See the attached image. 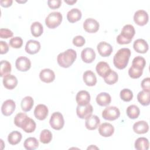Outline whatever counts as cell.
Here are the masks:
<instances>
[{"label":"cell","instance_id":"1","mask_svg":"<svg viewBox=\"0 0 150 150\" xmlns=\"http://www.w3.org/2000/svg\"><path fill=\"white\" fill-rule=\"evenodd\" d=\"M14 124L16 127L21 128L26 133L33 132L36 127L35 121L29 118L25 112H19L15 115Z\"/></svg>","mask_w":150,"mask_h":150},{"label":"cell","instance_id":"2","mask_svg":"<svg viewBox=\"0 0 150 150\" xmlns=\"http://www.w3.org/2000/svg\"><path fill=\"white\" fill-rule=\"evenodd\" d=\"M130 56L131 50L129 49L124 47L119 49L114 56V65L120 70L125 69L128 63Z\"/></svg>","mask_w":150,"mask_h":150},{"label":"cell","instance_id":"3","mask_svg":"<svg viewBox=\"0 0 150 150\" xmlns=\"http://www.w3.org/2000/svg\"><path fill=\"white\" fill-rule=\"evenodd\" d=\"M76 57V52L72 49H69L57 55V62L60 67L68 68L73 64Z\"/></svg>","mask_w":150,"mask_h":150},{"label":"cell","instance_id":"4","mask_svg":"<svg viewBox=\"0 0 150 150\" xmlns=\"http://www.w3.org/2000/svg\"><path fill=\"white\" fill-rule=\"evenodd\" d=\"M135 33L134 27L130 24L125 25L123 26L121 33L116 38L117 42L120 45L129 44Z\"/></svg>","mask_w":150,"mask_h":150},{"label":"cell","instance_id":"5","mask_svg":"<svg viewBox=\"0 0 150 150\" xmlns=\"http://www.w3.org/2000/svg\"><path fill=\"white\" fill-rule=\"evenodd\" d=\"M63 16L59 12L50 13L45 19V24L49 29H54L59 26L62 22Z\"/></svg>","mask_w":150,"mask_h":150},{"label":"cell","instance_id":"6","mask_svg":"<svg viewBox=\"0 0 150 150\" xmlns=\"http://www.w3.org/2000/svg\"><path fill=\"white\" fill-rule=\"evenodd\" d=\"M49 124L51 127L55 130H60L62 129L64 124V120L61 112H53L50 117Z\"/></svg>","mask_w":150,"mask_h":150},{"label":"cell","instance_id":"7","mask_svg":"<svg viewBox=\"0 0 150 150\" xmlns=\"http://www.w3.org/2000/svg\"><path fill=\"white\" fill-rule=\"evenodd\" d=\"M120 116V110L115 106H110L105 108L102 112V117L108 121H114Z\"/></svg>","mask_w":150,"mask_h":150},{"label":"cell","instance_id":"8","mask_svg":"<svg viewBox=\"0 0 150 150\" xmlns=\"http://www.w3.org/2000/svg\"><path fill=\"white\" fill-rule=\"evenodd\" d=\"M93 111V106L90 104L84 105H77L76 108V114L81 119H86L91 115Z\"/></svg>","mask_w":150,"mask_h":150},{"label":"cell","instance_id":"9","mask_svg":"<svg viewBox=\"0 0 150 150\" xmlns=\"http://www.w3.org/2000/svg\"><path fill=\"white\" fill-rule=\"evenodd\" d=\"M99 28V23L93 18H87L83 23V28L88 33H96L98 30Z\"/></svg>","mask_w":150,"mask_h":150},{"label":"cell","instance_id":"10","mask_svg":"<svg viewBox=\"0 0 150 150\" xmlns=\"http://www.w3.org/2000/svg\"><path fill=\"white\" fill-rule=\"evenodd\" d=\"M16 68L20 71H27L31 67V62L29 59L25 56H20L15 62Z\"/></svg>","mask_w":150,"mask_h":150},{"label":"cell","instance_id":"11","mask_svg":"<svg viewBox=\"0 0 150 150\" xmlns=\"http://www.w3.org/2000/svg\"><path fill=\"white\" fill-rule=\"evenodd\" d=\"M149 19L148 13L142 9L136 11L134 15V22L139 26H144L146 25Z\"/></svg>","mask_w":150,"mask_h":150},{"label":"cell","instance_id":"12","mask_svg":"<svg viewBox=\"0 0 150 150\" xmlns=\"http://www.w3.org/2000/svg\"><path fill=\"white\" fill-rule=\"evenodd\" d=\"M16 108V104L13 100L9 99L5 101L1 106V112L5 116L11 115Z\"/></svg>","mask_w":150,"mask_h":150},{"label":"cell","instance_id":"13","mask_svg":"<svg viewBox=\"0 0 150 150\" xmlns=\"http://www.w3.org/2000/svg\"><path fill=\"white\" fill-rule=\"evenodd\" d=\"M49 110L45 104H40L36 106L34 110V115L36 119L42 121L46 118L48 115Z\"/></svg>","mask_w":150,"mask_h":150},{"label":"cell","instance_id":"14","mask_svg":"<svg viewBox=\"0 0 150 150\" xmlns=\"http://www.w3.org/2000/svg\"><path fill=\"white\" fill-rule=\"evenodd\" d=\"M98 53L102 57L109 56L112 52V47L106 42H101L97 46Z\"/></svg>","mask_w":150,"mask_h":150},{"label":"cell","instance_id":"15","mask_svg":"<svg viewBox=\"0 0 150 150\" xmlns=\"http://www.w3.org/2000/svg\"><path fill=\"white\" fill-rule=\"evenodd\" d=\"M39 78L41 81L46 83H50L55 79V74L50 69H44L40 71Z\"/></svg>","mask_w":150,"mask_h":150},{"label":"cell","instance_id":"16","mask_svg":"<svg viewBox=\"0 0 150 150\" xmlns=\"http://www.w3.org/2000/svg\"><path fill=\"white\" fill-rule=\"evenodd\" d=\"M96 53L94 50L90 47L84 49L81 53V57L82 60L86 63H92L96 59Z\"/></svg>","mask_w":150,"mask_h":150},{"label":"cell","instance_id":"17","mask_svg":"<svg viewBox=\"0 0 150 150\" xmlns=\"http://www.w3.org/2000/svg\"><path fill=\"white\" fill-rule=\"evenodd\" d=\"M114 132V127L112 124L108 122L102 123L98 127V132L104 137H111Z\"/></svg>","mask_w":150,"mask_h":150},{"label":"cell","instance_id":"18","mask_svg":"<svg viewBox=\"0 0 150 150\" xmlns=\"http://www.w3.org/2000/svg\"><path fill=\"white\" fill-rule=\"evenodd\" d=\"M25 51L30 54H35L39 52L40 49V44L39 42L35 40H28L25 46Z\"/></svg>","mask_w":150,"mask_h":150},{"label":"cell","instance_id":"19","mask_svg":"<svg viewBox=\"0 0 150 150\" xmlns=\"http://www.w3.org/2000/svg\"><path fill=\"white\" fill-rule=\"evenodd\" d=\"M133 47L135 51L139 53H145L149 49L148 43L143 39H138L135 40L133 43Z\"/></svg>","mask_w":150,"mask_h":150},{"label":"cell","instance_id":"20","mask_svg":"<svg viewBox=\"0 0 150 150\" xmlns=\"http://www.w3.org/2000/svg\"><path fill=\"white\" fill-rule=\"evenodd\" d=\"M76 100L79 105H87L90 101V95L88 91L81 90L77 93Z\"/></svg>","mask_w":150,"mask_h":150},{"label":"cell","instance_id":"21","mask_svg":"<svg viewBox=\"0 0 150 150\" xmlns=\"http://www.w3.org/2000/svg\"><path fill=\"white\" fill-rule=\"evenodd\" d=\"M3 84L4 86L8 89L12 90L15 88L18 84L17 78L12 74H8L3 77Z\"/></svg>","mask_w":150,"mask_h":150},{"label":"cell","instance_id":"22","mask_svg":"<svg viewBox=\"0 0 150 150\" xmlns=\"http://www.w3.org/2000/svg\"><path fill=\"white\" fill-rule=\"evenodd\" d=\"M100 123V120L97 115H91L86 119L85 126L88 130H94L97 128Z\"/></svg>","mask_w":150,"mask_h":150},{"label":"cell","instance_id":"23","mask_svg":"<svg viewBox=\"0 0 150 150\" xmlns=\"http://www.w3.org/2000/svg\"><path fill=\"white\" fill-rule=\"evenodd\" d=\"M134 131L138 134L146 133L149 130V125L145 121H138L133 125Z\"/></svg>","mask_w":150,"mask_h":150},{"label":"cell","instance_id":"24","mask_svg":"<svg viewBox=\"0 0 150 150\" xmlns=\"http://www.w3.org/2000/svg\"><path fill=\"white\" fill-rule=\"evenodd\" d=\"M83 79L84 83L88 86H94L97 83V77L91 70L86 71L83 74Z\"/></svg>","mask_w":150,"mask_h":150},{"label":"cell","instance_id":"25","mask_svg":"<svg viewBox=\"0 0 150 150\" xmlns=\"http://www.w3.org/2000/svg\"><path fill=\"white\" fill-rule=\"evenodd\" d=\"M96 102L100 106H107L111 103V97L110 95L105 92L99 93L96 97Z\"/></svg>","mask_w":150,"mask_h":150},{"label":"cell","instance_id":"26","mask_svg":"<svg viewBox=\"0 0 150 150\" xmlns=\"http://www.w3.org/2000/svg\"><path fill=\"white\" fill-rule=\"evenodd\" d=\"M81 12L78 8H73L67 13V19L70 23H74L81 19Z\"/></svg>","mask_w":150,"mask_h":150},{"label":"cell","instance_id":"27","mask_svg":"<svg viewBox=\"0 0 150 150\" xmlns=\"http://www.w3.org/2000/svg\"><path fill=\"white\" fill-rule=\"evenodd\" d=\"M96 70L100 77H104L110 71L111 68L107 62H100L97 64Z\"/></svg>","mask_w":150,"mask_h":150},{"label":"cell","instance_id":"28","mask_svg":"<svg viewBox=\"0 0 150 150\" xmlns=\"http://www.w3.org/2000/svg\"><path fill=\"white\" fill-rule=\"evenodd\" d=\"M149 141L145 137L137 138L134 143L135 148L137 150H147L149 148Z\"/></svg>","mask_w":150,"mask_h":150},{"label":"cell","instance_id":"29","mask_svg":"<svg viewBox=\"0 0 150 150\" xmlns=\"http://www.w3.org/2000/svg\"><path fill=\"white\" fill-rule=\"evenodd\" d=\"M34 104V101L32 97L26 96L21 101V106L22 110L24 112L29 111Z\"/></svg>","mask_w":150,"mask_h":150},{"label":"cell","instance_id":"30","mask_svg":"<svg viewBox=\"0 0 150 150\" xmlns=\"http://www.w3.org/2000/svg\"><path fill=\"white\" fill-rule=\"evenodd\" d=\"M150 92L145 91L144 90L139 91L137 94V100L138 102L144 106H147L150 103Z\"/></svg>","mask_w":150,"mask_h":150},{"label":"cell","instance_id":"31","mask_svg":"<svg viewBox=\"0 0 150 150\" xmlns=\"http://www.w3.org/2000/svg\"><path fill=\"white\" fill-rule=\"evenodd\" d=\"M22 138V134L20 132L18 131H13L8 135V141L11 145H15L21 142Z\"/></svg>","mask_w":150,"mask_h":150},{"label":"cell","instance_id":"32","mask_svg":"<svg viewBox=\"0 0 150 150\" xmlns=\"http://www.w3.org/2000/svg\"><path fill=\"white\" fill-rule=\"evenodd\" d=\"M23 146L27 150H34L38 148L39 141L36 138L29 137L25 140Z\"/></svg>","mask_w":150,"mask_h":150},{"label":"cell","instance_id":"33","mask_svg":"<svg viewBox=\"0 0 150 150\" xmlns=\"http://www.w3.org/2000/svg\"><path fill=\"white\" fill-rule=\"evenodd\" d=\"M30 30L32 35L34 37H39L41 36L43 32V25L39 22H34L30 26Z\"/></svg>","mask_w":150,"mask_h":150},{"label":"cell","instance_id":"34","mask_svg":"<svg viewBox=\"0 0 150 150\" xmlns=\"http://www.w3.org/2000/svg\"><path fill=\"white\" fill-rule=\"evenodd\" d=\"M103 79L107 84L112 85L117 82L118 79V75L117 72L111 69L110 71L103 77Z\"/></svg>","mask_w":150,"mask_h":150},{"label":"cell","instance_id":"35","mask_svg":"<svg viewBox=\"0 0 150 150\" xmlns=\"http://www.w3.org/2000/svg\"><path fill=\"white\" fill-rule=\"evenodd\" d=\"M127 116L131 119H135L138 117L140 114V110L138 106L132 104L128 106L126 110Z\"/></svg>","mask_w":150,"mask_h":150},{"label":"cell","instance_id":"36","mask_svg":"<svg viewBox=\"0 0 150 150\" xmlns=\"http://www.w3.org/2000/svg\"><path fill=\"white\" fill-rule=\"evenodd\" d=\"M12 67L11 63L7 60H2L1 62L0 76L4 77L5 76L10 74Z\"/></svg>","mask_w":150,"mask_h":150},{"label":"cell","instance_id":"37","mask_svg":"<svg viewBox=\"0 0 150 150\" xmlns=\"http://www.w3.org/2000/svg\"><path fill=\"white\" fill-rule=\"evenodd\" d=\"M40 141L45 144H49L52 139V134L49 129H45L40 134Z\"/></svg>","mask_w":150,"mask_h":150},{"label":"cell","instance_id":"38","mask_svg":"<svg viewBox=\"0 0 150 150\" xmlns=\"http://www.w3.org/2000/svg\"><path fill=\"white\" fill-rule=\"evenodd\" d=\"M146 65L145 59L140 56H136L134 58L132 62V66L137 67L138 69L143 70Z\"/></svg>","mask_w":150,"mask_h":150},{"label":"cell","instance_id":"39","mask_svg":"<svg viewBox=\"0 0 150 150\" xmlns=\"http://www.w3.org/2000/svg\"><path fill=\"white\" fill-rule=\"evenodd\" d=\"M120 96L121 100H122L124 101L128 102L132 100L133 98V93L128 88H124L121 90Z\"/></svg>","mask_w":150,"mask_h":150},{"label":"cell","instance_id":"40","mask_svg":"<svg viewBox=\"0 0 150 150\" xmlns=\"http://www.w3.org/2000/svg\"><path fill=\"white\" fill-rule=\"evenodd\" d=\"M143 73V70L131 66L128 70V75L132 79H138Z\"/></svg>","mask_w":150,"mask_h":150},{"label":"cell","instance_id":"41","mask_svg":"<svg viewBox=\"0 0 150 150\" xmlns=\"http://www.w3.org/2000/svg\"><path fill=\"white\" fill-rule=\"evenodd\" d=\"M23 45V40L21 37L16 36L12 38L9 40V45L12 48H21Z\"/></svg>","mask_w":150,"mask_h":150},{"label":"cell","instance_id":"42","mask_svg":"<svg viewBox=\"0 0 150 150\" xmlns=\"http://www.w3.org/2000/svg\"><path fill=\"white\" fill-rule=\"evenodd\" d=\"M86 43L85 39L80 35H78L75 36L73 39V44L77 47H81Z\"/></svg>","mask_w":150,"mask_h":150},{"label":"cell","instance_id":"43","mask_svg":"<svg viewBox=\"0 0 150 150\" xmlns=\"http://www.w3.org/2000/svg\"><path fill=\"white\" fill-rule=\"evenodd\" d=\"M13 36V32L10 29L1 28L0 29V37L2 39H8Z\"/></svg>","mask_w":150,"mask_h":150},{"label":"cell","instance_id":"44","mask_svg":"<svg viewBox=\"0 0 150 150\" xmlns=\"http://www.w3.org/2000/svg\"><path fill=\"white\" fill-rule=\"evenodd\" d=\"M141 86L144 91L150 92V78L146 77L142 80Z\"/></svg>","mask_w":150,"mask_h":150},{"label":"cell","instance_id":"45","mask_svg":"<svg viewBox=\"0 0 150 150\" xmlns=\"http://www.w3.org/2000/svg\"><path fill=\"white\" fill-rule=\"evenodd\" d=\"M62 4V1L60 0H48L47 5L51 9H54L59 8Z\"/></svg>","mask_w":150,"mask_h":150},{"label":"cell","instance_id":"46","mask_svg":"<svg viewBox=\"0 0 150 150\" xmlns=\"http://www.w3.org/2000/svg\"><path fill=\"white\" fill-rule=\"evenodd\" d=\"M0 48H1L0 53L1 54L6 53L9 50L8 45L7 44V43L6 42L2 41V40L0 41Z\"/></svg>","mask_w":150,"mask_h":150},{"label":"cell","instance_id":"47","mask_svg":"<svg viewBox=\"0 0 150 150\" xmlns=\"http://www.w3.org/2000/svg\"><path fill=\"white\" fill-rule=\"evenodd\" d=\"M13 2L12 0H1L0 4L2 7L8 8L12 5Z\"/></svg>","mask_w":150,"mask_h":150},{"label":"cell","instance_id":"48","mask_svg":"<svg viewBox=\"0 0 150 150\" xmlns=\"http://www.w3.org/2000/svg\"><path fill=\"white\" fill-rule=\"evenodd\" d=\"M77 2V1L76 0H74V1H64V2L65 3H66V4H69V5H73V4H74V3H76Z\"/></svg>","mask_w":150,"mask_h":150}]
</instances>
